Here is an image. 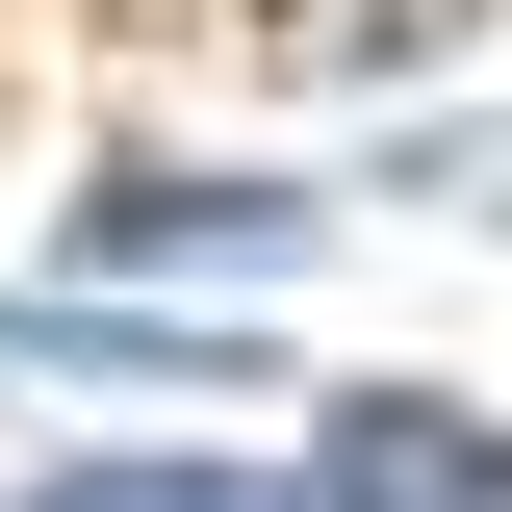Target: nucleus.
<instances>
[{
  "label": "nucleus",
  "mask_w": 512,
  "mask_h": 512,
  "mask_svg": "<svg viewBox=\"0 0 512 512\" xmlns=\"http://www.w3.org/2000/svg\"><path fill=\"white\" fill-rule=\"evenodd\" d=\"M308 512H512V436L436 384H333L308 410Z\"/></svg>",
  "instance_id": "1"
},
{
  "label": "nucleus",
  "mask_w": 512,
  "mask_h": 512,
  "mask_svg": "<svg viewBox=\"0 0 512 512\" xmlns=\"http://www.w3.org/2000/svg\"><path fill=\"white\" fill-rule=\"evenodd\" d=\"M282 231H308V180H205V154L77 180V282H205V256H282Z\"/></svg>",
  "instance_id": "2"
},
{
  "label": "nucleus",
  "mask_w": 512,
  "mask_h": 512,
  "mask_svg": "<svg viewBox=\"0 0 512 512\" xmlns=\"http://www.w3.org/2000/svg\"><path fill=\"white\" fill-rule=\"evenodd\" d=\"M52 512H308V487H231V461H77Z\"/></svg>",
  "instance_id": "3"
}]
</instances>
